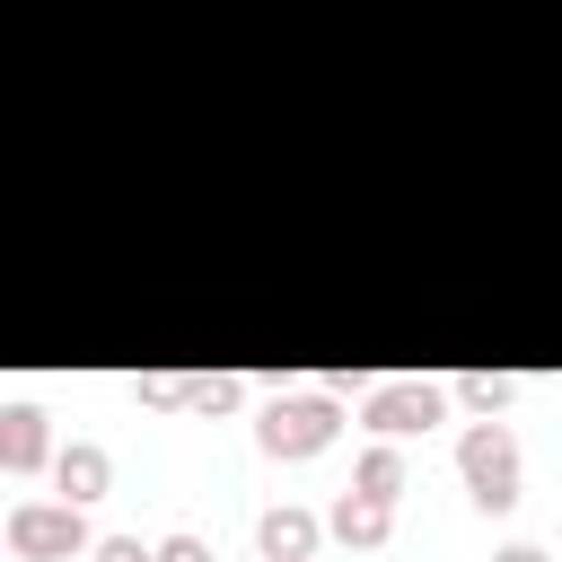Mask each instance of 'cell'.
Masks as SVG:
<instances>
[{
  "instance_id": "2",
  "label": "cell",
  "mask_w": 562,
  "mask_h": 562,
  "mask_svg": "<svg viewBox=\"0 0 562 562\" xmlns=\"http://www.w3.org/2000/svg\"><path fill=\"white\" fill-rule=\"evenodd\" d=\"M457 474H465V501L474 509H509L518 501V439L501 422H474L457 439Z\"/></svg>"
},
{
  "instance_id": "6",
  "label": "cell",
  "mask_w": 562,
  "mask_h": 562,
  "mask_svg": "<svg viewBox=\"0 0 562 562\" xmlns=\"http://www.w3.org/2000/svg\"><path fill=\"white\" fill-rule=\"evenodd\" d=\"M53 483H61V501H97V492L114 483V457H105L97 439H70V448L53 457Z\"/></svg>"
},
{
  "instance_id": "4",
  "label": "cell",
  "mask_w": 562,
  "mask_h": 562,
  "mask_svg": "<svg viewBox=\"0 0 562 562\" xmlns=\"http://www.w3.org/2000/svg\"><path fill=\"white\" fill-rule=\"evenodd\" d=\"M448 413V386H422V378H386V386H369V430H386V439H413V430H430Z\"/></svg>"
},
{
  "instance_id": "9",
  "label": "cell",
  "mask_w": 562,
  "mask_h": 562,
  "mask_svg": "<svg viewBox=\"0 0 562 562\" xmlns=\"http://www.w3.org/2000/svg\"><path fill=\"white\" fill-rule=\"evenodd\" d=\"M351 492H378V501H395V492H404V457H395V448H360V465H351Z\"/></svg>"
},
{
  "instance_id": "15",
  "label": "cell",
  "mask_w": 562,
  "mask_h": 562,
  "mask_svg": "<svg viewBox=\"0 0 562 562\" xmlns=\"http://www.w3.org/2000/svg\"><path fill=\"white\" fill-rule=\"evenodd\" d=\"M492 562H544V544H501Z\"/></svg>"
},
{
  "instance_id": "11",
  "label": "cell",
  "mask_w": 562,
  "mask_h": 562,
  "mask_svg": "<svg viewBox=\"0 0 562 562\" xmlns=\"http://www.w3.org/2000/svg\"><path fill=\"white\" fill-rule=\"evenodd\" d=\"M246 395V378H193V413H228Z\"/></svg>"
},
{
  "instance_id": "3",
  "label": "cell",
  "mask_w": 562,
  "mask_h": 562,
  "mask_svg": "<svg viewBox=\"0 0 562 562\" xmlns=\"http://www.w3.org/2000/svg\"><path fill=\"white\" fill-rule=\"evenodd\" d=\"M9 553H26V562H70V553H97V536H88V518H79V501H26V509H9Z\"/></svg>"
},
{
  "instance_id": "16",
  "label": "cell",
  "mask_w": 562,
  "mask_h": 562,
  "mask_svg": "<svg viewBox=\"0 0 562 562\" xmlns=\"http://www.w3.org/2000/svg\"><path fill=\"white\" fill-rule=\"evenodd\" d=\"M307 562H316V553H307Z\"/></svg>"
},
{
  "instance_id": "5",
  "label": "cell",
  "mask_w": 562,
  "mask_h": 562,
  "mask_svg": "<svg viewBox=\"0 0 562 562\" xmlns=\"http://www.w3.org/2000/svg\"><path fill=\"white\" fill-rule=\"evenodd\" d=\"M386 536H395V501H378V492H342V501H334V544L378 553Z\"/></svg>"
},
{
  "instance_id": "13",
  "label": "cell",
  "mask_w": 562,
  "mask_h": 562,
  "mask_svg": "<svg viewBox=\"0 0 562 562\" xmlns=\"http://www.w3.org/2000/svg\"><path fill=\"white\" fill-rule=\"evenodd\" d=\"M140 404H193V378H140Z\"/></svg>"
},
{
  "instance_id": "12",
  "label": "cell",
  "mask_w": 562,
  "mask_h": 562,
  "mask_svg": "<svg viewBox=\"0 0 562 562\" xmlns=\"http://www.w3.org/2000/svg\"><path fill=\"white\" fill-rule=\"evenodd\" d=\"M97 562H158V544H140V536H97Z\"/></svg>"
},
{
  "instance_id": "7",
  "label": "cell",
  "mask_w": 562,
  "mask_h": 562,
  "mask_svg": "<svg viewBox=\"0 0 562 562\" xmlns=\"http://www.w3.org/2000/svg\"><path fill=\"white\" fill-rule=\"evenodd\" d=\"M255 544H263V562H307V553H316V518L281 501V509L255 518Z\"/></svg>"
},
{
  "instance_id": "10",
  "label": "cell",
  "mask_w": 562,
  "mask_h": 562,
  "mask_svg": "<svg viewBox=\"0 0 562 562\" xmlns=\"http://www.w3.org/2000/svg\"><path fill=\"white\" fill-rule=\"evenodd\" d=\"M448 395H457V404H465V413H474V422H492V413H501V404H509V378H483V369H465V378H457V386H448Z\"/></svg>"
},
{
  "instance_id": "1",
  "label": "cell",
  "mask_w": 562,
  "mask_h": 562,
  "mask_svg": "<svg viewBox=\"0 0 562 562\" xmlns=\"http://www.w3.org/2000/svg\"><path fill=\"white\" fill-rule=\"evenodd\" d=\"M334 430H342L334 395H316V386H307V395H272V404H263V422H255V448H263V457H316Z\"/></svg>"
},
{
  "instance_id": "8",
  "label": "cell",
  "mask_w": 562,
  "mask_h": 562,
  "mask_svg": "<svg viewBox=\"0 0 562 562\" xmlns=\"http://www.w3.org/2000/svg\"><path fill=\"white\" fill-rule=\"evenodd\" d=\"M0 465H9V474H35V465H44V413H35V404H9V413H0Z\"/></svg>"
},
{
  "instance_id": "14",
  "label": "cell",
  "mask_w": 562,
  "mask_h": 562,
  "mask_svg": "<svg viewBox=\"0 0 562 562\" xmlns=\"http://www.w3.org/2000/svg\"><path fill=\"white\" fill-rule=\"evenodd\" d=\"M158 562H211V544H202V536H184V527H176V536H158Z\"/></svg>"
}]
</instances>
